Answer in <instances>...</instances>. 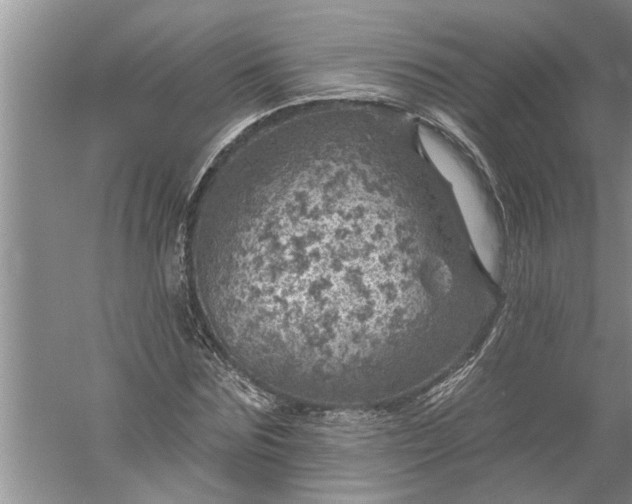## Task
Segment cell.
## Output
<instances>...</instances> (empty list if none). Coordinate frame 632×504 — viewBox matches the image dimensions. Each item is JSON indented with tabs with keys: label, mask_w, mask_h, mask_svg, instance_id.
Segmentation results:
<instances>
[{
	"label": "cell",
	"mask_w": 632,
	"mask_h": 504,
	"mask_svg": "<svg viewBox=\"0 0 632 504\" xmlns=\"http://www.w3.org/2000/svg\"><path fill=\"white\" fill-rule=\"evenodd\" d=\"M391 175H305L247 216L264 264L246 298L294 357L334 368L388 361L407 261Z\"/></svg>",
	"instance_id": "1"
},
{
	"label": "cell",
	"mask_w": 632,
	"mask_h": 504,
	"mask_svg": "<svg viewBox=\"0 0 632 504\" xmlns=\"http://www.w3.org/2000/svg\"><path fill=\"white\" fill-rule=\"evenodd\" d=\"M435 165L452 183L458 199L470 245L486 272L499 278L503 261V244L495 219L471 171L450 150L429 144Z\"/></svg>",
	"instance_id": "2"
}]
</instances>
